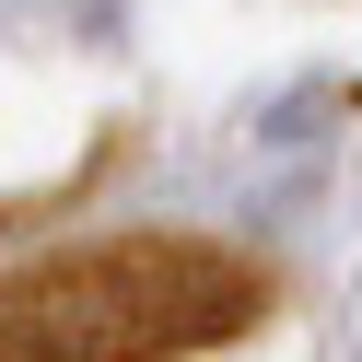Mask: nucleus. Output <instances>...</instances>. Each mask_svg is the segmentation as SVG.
Instances as JSON below:
<instances>
[{"label":"nucleus","instance_id":"f257e3e1","mask_svg":"<svg viewBox=\"0 0 362 362\" xmlns=\"http://www.w3.org/2000/svg\"><path fill=\"white\" fill-rule=\"evenodd\" d=\"M327 82H304V94H281V105H269V129H257V141H315V117H327Z\"/></svg>","mask_w":362,"mask_h":362}]
</instances>
